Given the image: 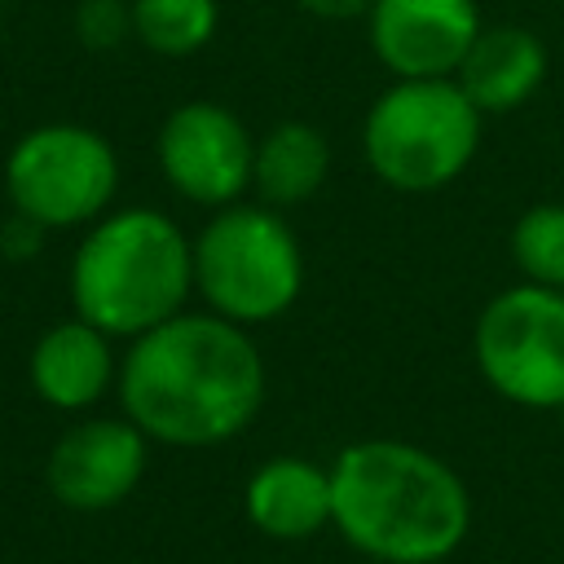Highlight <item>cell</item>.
<instances>
[{"instance_id": "cell-5", "label": "cell", "mask_w": 564, "mask_h": 564, "mask_svg": "<svg viewBox=\"0 0 564 564\" xmlns=\"http://www.w3.org/2000/svg\"><path fill=\"white\" fill-rule=\"evenodd\" d=\"M194 291L238 326L282 317L304 291V251L269 203H229L194 238Z\"/></svg>"}, {"instance_id": "cell-3", "label": "cell", "mask_w": 564, "mask_h": 564, "mask_svg": "<svg viewBox=\"0 0 564 564\" xmlns=\"http://www.w3.org/2000/svg\"><path fill=\"white\" fill-rule=\"evenodd\" d=\"M75 317L137 339L194 295V238L159 207H119L88 225L66 273Z\"/></svg>"}, {"instance_id": "cell-16", "label": "cell", "mask_w": 564, "mask_h": 564, "mask_svg": "<svg viewBox=\"0 0 564 564\" xmlns=\"http://www.w3.org/2000/svg\"><path fill=\"white\" fill-rule=\"evenodd\" d=\"M511 260L524 282L564 291V203H533L511 225Z\"/></svg>"}, {"instance_id": "cell-20", "label": "cell", "mask_w": 564, "mask_h": 564, "mask_svg": "<svg viewBox=\"0 0 564 564\" xmlns=\"http://www.w3.org/2000/svg\"><path fill=\"white\" fill-rule=\"evenodd\" d=\"M0 31H4V0H0Z\"/></svg>"}, {"instance_id": "cell-6", "label": "cell", "mask_w": 564, "mask_h": 564, "mask_svg": "<svg viewBox=\"0 0 564 564\" xmlns=\"http://www.w3.org/2000/svg\"><path fill=\"white\" fill-rule=\"evenodd\" d=\"M119 194L115 145L75 119L26 128L4 154V198L13 212L53 229H79L110 212Z\"/></svg>"}, {"instance_id": "cell-13", "label": "cell", "mask_w": 564, "mask_h": 564, "mask_svg": "<svg viewBox=\"0 0 564 564\" xmlns=\"http://www.w3.org/2000/svg\"><path fill=\"white\" fill-rule=\"evenodd\" d=\"M546 66V44L529 26H480L454 70V84L480 115H507L542 88Z\"/></svg>"}, {"instance_id": "cell-8", "label": "cell", "mask_w": 564, "mask_h": 564, "mask_svg": "<svg viewBox=\"0 0 564 564\" xmlns=\"http://www.w3.org/2000/svg\"><path fill=\"white\" fill-rule=\"evenodd\" d=\"M163 181L194 207H229L251 189L256 141L247 123L220 101H181L154 137Z\"/></svg>"}, {"instance_id": "cell-15", "label": "cell", "mask_w": 564, "mask_h": 564, "mask_svg": "<svg viewBox=\"0 0 564 564\" xmlns=\"http://www.w3.org/2000/svg\"><path fill=\"white\" fill-rule=\"evenodd\" d=\"M128 4H132V40L172 62L203 53L220 26L216 0H128Z\"/></svg>"}, {"instance_id": "cell-21", "label": "cell", "mask_w": 564, "mask_h": 564, "mask_svg": "<svg viewBox=\"0 0 564 564\" xmlns=\"http://www.w3.org/2000/svg\"><path fill=\"white\" fill-rule=\"evenodd\" d=\"M560 427H564V405H560Z\"/></svg>"}, {"instance_id": "cell-1", "label": "cell", "mask_w": 564, "mask_h": 564, "mask_svg": "<svg viewBox=\"0 0 564 564\" xmlns=\"http://www.w3.org/2000/svg\"><path fill=\"white\" fill-rule=\"evenodd\" d=\"M123 414L159 445L212 449L247 432L264 405V357L247 326L181 308L128 339L119 361Z\"/></svg>"}, {"instance_id": "cell-2", "label": "cell", "mask_w": 564, "mask_h": 564, "mask_svg": "<svg viewBox=\"0 0 564 564\" xmlns=\"http://www.w3.org/2000/svg\"><path fill=\"white\" fill-rule=\"evenodd\" d=\"M330 524L375 564H441L467 542L471 494L441 454L370 436L330 463Z\"/></svg>"}, {"instance_id": "cell-14", "label": "cell", "mask_w": 564, "mask_h": 564, "mask_svg": "<svg viewBox=\"0 0 564 564\" xmlns=\"http://www.w3.org/2000/svg\"><path fill=\"white\" fill-rule=\"evenodd\" d=\"M330 176V141L322 128L304 119H278L260 141H256V163H251V189L260 203L286 212L322 194Z\"/></svg>"}, {"instance_id": "cell-9", "label": "cell", "mask_w": 564, "mask_h": 564, "mask_svg": "<svg viewBox=\"0 0 564 564\" xmlns=\"http://www.w3.org/2000/svg\"><path fill=\"white\" fill-rule=\"evenodd\" d=\"M150 436L123 419H84L62 432L48 449L44 485L48 494L79 516H101L128 502L150 467Z\"/></svg>"}, {"instance_id": "cell-17", "label": "cell", "mask_w": 564, "mask_h": 564, "mask_svg": "<svg viewBox=\"0 0 564 564\" xmlns=\"http://www.w3.org/2000/svg\"><path fill=\"white\" fill-rule=\"evenodd\" d=\"M75 40L88 53H115L123 40H132V4L128 0H79Z\"/></svg>"}, {"instance_id": "cell-4", "label": "cell", "mask_w": 564, "mask_h": 564, "mask_svg": "<svg viewBox=\"0 0 564 564\" xmlns=\"http://www.w3.org/2000/svg\"><path fill=\"white\" fill-rule=\"evenodd\" d=\"M480 119L454 79H397L366 110L361 154L388 189L432 194L471 167Z\"/></svg>"}, {"instance_id": "cell-18", "label": "cell", "mask_w": 564, "mask_h": 564, "mask_svg": "<svg viewBox=\"0 0 564 564\" xmlns=\"http://www.w3.org/2000/svg\"><path fill=\"white\" fill-rule=\"evenodd\" d=\"M44 238H48V229H44L40 220L22 216V212H13V216L0 225V251H4V260H13V264H26L31 256H40Z\"/></svg>"}, {"instance_id": "cell-7", "label": "cell", "mask_w": 564, "mask_h": 564, "mask_svg": "<svg viewBox=\"0 0 564 564\" xmlns=\"http://www.w3.org/2000/svg\"><path fill=\"white\" fill-rule=\"evenodd\" d=\"M485 383L524 410L564 405V291L516 282L498 291L471 335Z\"/></svg>"}, {"instance_id": "cell-12", "label": "cell", "mask_w": 564, "mask_h": 564, "mask_svg": "<svg viewBox=\"0 0 564 564\" xmlns=\"http://www.w3.org/2000/svg\"><path fill=\"white\" fill-rule=\"evenodd\" d=\"M242 511L273 542H304L330 524V467L295 454L264 458L242 489Z\"/></svg>"}, {"instance_id": "cell-10", "label": "cell", "mask_w": 564, "mask_h": 564, "mask_svg": "<svg viewBox=\"0 0 564 564\" xmlns=\"http://www.w3.org/2000/svg\"><path fill=\"white\" fill-rule=\"evenodd\" d=\"M366 31L375 57L397 79H454L480 35L476 0H370Z\"/></svg>"}, {"instance_id": "cell-19", "label": "cell", "mask_w": 564, "mask_h": 564, "mask_svg": "<svg viewBox=\"0 0 564 564\" xmlns=\"http://www.w3.org/2000/svg\"><path fill=\"white\" fill-rule=\"evenodd\" d=\"M304 13L313 18H330V22H344V18H366L370 0H295Z\"/></svg>"}, {"instance_id": "cell-11", "label": "cell", "mask_w": 564, "mask_h": 564, "mask_svg": "<svg viewBox=\"0 0 564 564\" xmlns=\"http://www.w3.org/2000/svg\"><path fill=\"white\" fill-rule=\"evenodd\" d=\"M26 375H31V388L44 405L70 410V414L88 410L119 383L115 339L84 317L53 322L31 344Z\"/></svg>"}]
</instances>
